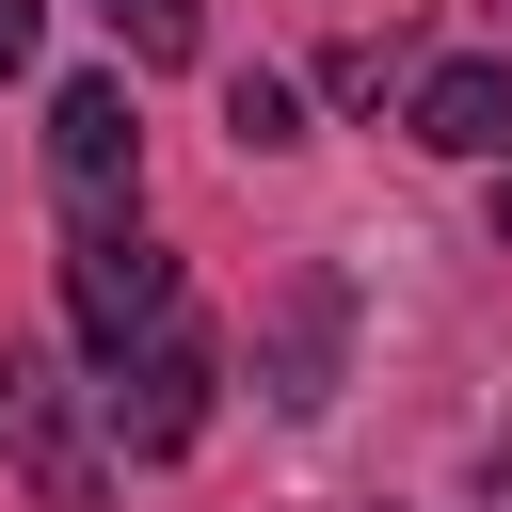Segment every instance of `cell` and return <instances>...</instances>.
<instances>
[{"label":"cell","instance_id":"cell-6","mask_svg":"<svg viewBox=\"0 0 512 512\" xmlns=\"http://www.w3.org/2000/svg\"><path fill=\"white\" fill-rule=\"evenodd\" d=\"M400 128H416L432 160H512V64H496V48H464V64H432Z\"/></svg>","mask_w":512,"mask_h":512},{"label":"cell","instance_id":"cell-7","mask_svg":"<svg viewBox=\"0 0 512 512\" xmlns=\"http://www.w3.org/2000/svg\"><path fill=\"white\" fill-rule=\"evenodd\" d=\"M96 16H112V48H128V64H192V48H208V32H192V0H96Z\"/></svg>","mask_w":512,"mask_h":512},{"label":"cell","instance_id":"cell-8","mask_svg":"<svg viewBox=\"0 0 512 512\" xmlns=\"http://www.w3.org/2000/svg\"><path fill=\"white\" fill-rule=\"evenodd\" d=\"M224 128H240L256 160H288V144H304V96H288V80H224Z\"/></svg>","mask_w":512,"mask_h":512},{"label":"cell","instance_id":"cell-9","mask_svg":"<svg viewBox=\"0 0 512 512\" xmlns=\"http://www.w3.org/2000/svg\"><path fill=\"white\" fill-rule=\"evenodd\" d=\"M32 32H48V16H32V0H0V80L32 64Z\"/></svg>","mask_w":512,"mask_h":512},{"label":"cell","instance_id":"cell-4","mask_svg":"<svg viewBox=\"0 0 512 512\" xmlns=\"http://www.w3.org/2000/svg\"><path fill=\"white\" fill-rule=\"evenodd\" d=\"M0 464L48 496V512H112V480H96V448L64 432V384H48V352H0Z\"/></svg>","mask_w":512,"mask_h":512},{"label":"cell","instance_id":"cell-1","mask_svg":"<svg viewBox=\"0 0 512 512\" xmlns=\"http://www.w3.org/2000/svg\"><path fill=\"white\" fill-rule=\"evenodd\" d=\"M64 320H80L96 368H128V352L176 320V256H160L144 224H80V256H64Z\"/></svg>","mask_w":512,"mask_h":512},{"label":"cell","instance_id":"cell-3","mask_svg":"<svg viewBox=\"0 0 512 512\" xmlns=\"http://www.w3.org/2000/svg\"><path fill=\"white\" fill-rule=\"evenodd\" d=\"M208 384H224V368H208V336H192V304H176V320L112 368V432H128V464H176V448L208 432Z\"/></svg>","mask_w":512,"mask_h":512},{"label":"cell","instance_id":"cell-11","mask_svg":"<svg viewBox=\"0 0 512 512\" xmlns=\"http://www.w3.org/2000/svg\"><path fill=\"white\" fill-rule=\"evenodd\" d=\"M496 240H512V160H496Z\"/></svg>","mask_w":512,"mask_h":512},{"label":"cell","instance_id":"cell-2","mask_svg":"<svg viewBox=\"0 0 512 512\" xmlns=\"http://www.w3.org/2000/svg\"><path fill=\"white\" fill-rule=\"evenodd\" d=\"M48 176H64V240L144 208V128H128V80H64V96H48Z\"/></svg>","mask_w":512,"mask_h":512},{"label":"cell","instance_id":"cell-10","mask_svg":"<svg viewBox=\"0 0 512 512\" xmlns=\"http://www.w3.org/2000/svg\"><path fill=\"white\" fill-rule=\"evenodd\" d=\"M480 512H512V432H496V448H480Z\"/></svg>","mask_w":512,"mask_h":512},{"label":"cell","instance_id":"cell-5","mask_svg":"<svg viewBox=\"0 0 512 512\" xmlns=\"http://www.w3.org/2000/svg\"><path fill=\"white\" fill-rule=\"evenodd\" d=\"M336 352H352V272H288L272 320H256V384H272L288 416H320V400H336Z\"/></svg>","mask_w":512,"mask_h":512}]
</instances>
